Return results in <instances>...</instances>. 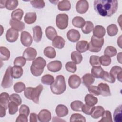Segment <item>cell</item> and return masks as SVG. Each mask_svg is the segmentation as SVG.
I'll list each match as a JSON object with an SVG mask.
<instances>
[{"label":"cell","instance_id":"1","mask_svg":"<svg viewBox=\"0 0 122 122\" xmlns=\"http://www.w3.org/2000/svg\"><path fill=\"white\" fill-rule=\"evenodd\" d=\"M94 9L101 16L111 17L118 9V1L116 0H97L94 1Z\"/></svg>","mask_w":122,"mask_h":122},{"label":"cell","instance_id":"2","mask_svg":"<svg viewBox=\"0 0 122 122\" xmlns=\"http://www.w3.org/2000/svg\"><path fill=\"white\" fill-rule=\"evenodd\" d=\"M43 89L41 84L38 85L35 88L27 87L24 90V94L25 97L29 100H32L35 103L39 102V96Z\"/></svg>","mask_w":122,"mask_h":122},{"label":"cell","instance_id":"3","mask_svg":"<svg viewBox=\"0 0 122 122\" xmlns=\"http://www.w3.org/2000/svg\"><path fill=\"white\" fill-rule=\"evenodd\" d=\"M50 88L52 92L55 94L60 95L63 93L66 89L64 77L62 75L57 76L53 83L51 85Z\"/></svg>","mask_w":122,"mask_h":122},{"label":"cell","instance_id":"4","mask_svg":"<svg viewBox=\"0 0 122 122\" xmlns=\"http://www.w3.org/2000/svg\"><path fill=\"white\" fill-rule=\"evenodd\" d=\"M46 65V61L41 57H38L33 60L30 67V71L35 77L40 76L43 72L44 68Z\"/></svg>","mask_w":122,"mask_h":122},{"label":"cell","instance_id":"5","mask_svg":"<svg viewBox=\"0 0 122 122\" xmlns=\"http://www.w3.org/2000/svg\"><path fill=\"white\" fill-rule=\"evenodd\" d=\"M104 44V39L103 38H98L92 36L91 41L89 43L88 50L91 52H99Z\"/></svg>","mask_w":122,"mask_h":122},{"label":"cell","instance_id":"6","mask_svg":"<svg viewBox=\"0 0 122 122\" xmlns=\"http://www.w3.org/2000/svg\"><path fill=\"white\" fill-rule=\"evenodd\" d=\"M69 18L65 13H60L56 17V25L61 30H64L67 28L68 25Z\"/></svg>","mask_w":122,"mask_h":122},{"label":"cell","instance_id":"7","mask_svg":"<svg viewBox=\"0 0 122 122\" xmlns=\"http://www.w3.org/2000/svg\"><path fill=\"white\" fill-rule=\"evenodd\" d=\"M12 67L9 66L6 71L5 74L2 79L1 85L4 89L10 87L13 84L12 77L11 74V70Z\"/></svg>","mask_w":122,"mask_h":122},{"label":"cell","instance_id":"8","mask_svg":"<svg viewBox=\"0 0 122 122\" xmlns=\"http://www.w3.org/2000/svg\"><path fill=\"white\" fill-rule=\"evenodd\" d=\"M37 54V51L34 48L29 47L24 50L22 56L27 61H33L35 59Z\"/></svg>","mask_w":122,"mask_h":122},{"label":"cell","instance_id":"9","mask_svg":"<svg viewBox=\"0 0 122 122\" xmlns=\"http://www.w3.org/2000/svg\"><path fill=\"white\" fill-rule=\"evenodd\" d=\"M89 9V3L86 0L78 1L76 4V11L80 14L86 13Z\"/></svg>","mask_w":122,"mask_h":122},{"label":"cell","instance_id":"10","mask_svg":"<svg viewBox=\"0 0 122 122\" xmlns=\"http://www.w3.org/2000/svg\"><path fill=\"white\" fill-rule=\"evenodd\" d=\"M20 41L22 44L25 47H29L32 43V36L29 32L23 31L21 33Z\"/></svg>","mask_w":122,"mask_h":122},{"label":"cell","instance_id":"11","mask_svg":"<svg viewBox=\"0 0 122 122\" xmlns=\"http://www.w3.org/2000/svg\"><path fill=\"white\" fill-rule=\"evenodd\" d=\"M18 36V31L12 28L9 29L6 33V40L9 42H14L16 41Z\"/></svg>","mask_w":122,"mask_h":122},{"label":"cell","instance_id":"12","mask_svg":"<svg viewBox=\"0 0 122 122\" xmlns=\"http://www.w3.org/2000/svg\"><path fill=\"white\" fill-rule=\"evenodd\" d=\"M81 83V79L76 74L71 75L68 79L69 86L72 89H77L79 87Z\"/></svg>","mask_w":122,"mask_h":122},{"label":"cell","instance_id":"13","mask_svg":"<svg viewBox=\"0 0 122 122\" xmlns=\"http://www.w3.org/2000/svg\"><path fill=\"white\" fill-rule=\"evenodd\" d=\"M51 118V112L46 109L41 110L38 115V119L41 122H48Z\"/></svg>","mask_w":122,"mask_h":122},{"label":"cell","instance_id":"14","mask_svg":"<svg viewBox=\"0 0 122 122\" xmlns=\"http://www.w3.org/2000/svg\"><path fill=\"white\" fill-rule=\"evenodd\" d=\"M62 66V65L61 61L57 60L49 62L47 65L48 70L53 72H56L60 71L61 70Z\"/></svg>","mask_w":122,"mask_h":122},{"label":"cell","instance_id":"15","mask_svg":"<svg viewBox=\"0 0 122 122\" xmlns=\"http://www.w3.org/2000/svg\"><path fill=\"white\" fill-rule=\"evenodd\" d=\"M80 37L81 35L79 31L75 29H71L67 33V39L70 41L72 42L78 41L79 40Z\"/></svg>","mask_w":122,"mask_h":122},{"label":"cell","instance_id":"16","mask_svg":"<svg viewBox=\"0 0 122 122\" xmlns=\"http://www.w3.org/2000/svg\"><path fill=\"white\" fill-rule=\"evenodd\" d=\"M9 23L12 28L15 29L18 31H21L23 30L25 27L24 23L20 20L11 19L10 20Z\"/></svg>","mask_w":122,"mask_h":122},{"label":"cell","instance_id":"17","mask_svg":"<svg viewBox=\"0 0 122 122\" xmlns=\"http://www.w3.org/2000/svg\"><path fill=\"white\" fill-rule=\"evenodd\" d=\"M122 68L118 66L112 67L110 71V74L115 79L117 78L120 82H122Z\"/></svg>","mask_w":122,"mask_h":122},{"label":"cell","instance_id":"18","mask_svg":"<svg viewBox=\"0 0 122 122\" xmlns=\"http://www.w3.org/2000/svg\"><path fill=\"white\" fill-rule=\"evenodd\" d=\"M98 87L99 88L100 94L102 96L106 97L111 95L110 88L108 84L102 82L98 84Z\"/></svg>","mask_w":122,"mask_h":122},{"label":"cell","instance_id":"19","mask_svg":"<svg viewBox=\"0 0 122 122\" xmlns=\"http://www.w3.org/2000/svg\"><path fill=\"white\" fill-rule=\"evenodd\" d=\"M105 71L100 66H93L91 70V74L94 78H102Z\"/></svg>","mask_w":122,"mask_h":122},{"label":"cell","instance_id":"20","mask_svg":"<svg viewBox=\"0 0 122 122\" xmlns=\"http://www.w3.org/2000/svg\"><path fill=\"white\" fill-rule=\"evenodd\" d=\"M55 112L58 117H62L68 115L69 111L65 105L63 104H59L56 107Z\"/></svg>","mask_w":122,"mask_h":122},{"label":"cell","instance_id":"21","mask_svg":"<svg viewBox=\"0 0 122 122\" xmlns=\"http://www.w3.org/2000/svg\"><path fill=\"white\" fill-rule=\"evenodd\" d=\"M33 37L36 42H40L42 38V31L40 26H36L32 28Z\"/></svg>","mask_w":122,"mask_h":122},{"label":"cell","instance_id":"22","mask_svg":"<svg viewBox=\"0 0 122 122\" xmlns=\"http://www.w3.org/2000/svg\"><path fill=\"white\" fill-rule=\"evenodd\" d=\"M65 44V41L64 39L60 36H57L52 40V46L58 49H62L64 47Z\"/></svg>","mask_w":122,"mask_h":122},{"label":"cell","instance_id":"23","mask_svg":"<svg viewBox=\"0 0 122 122\" xmlns=\"http://www.w3.org/2000/svg\"><path fill=\"white\" fill-rule=\"evenodd\" d=\"M89 48V43L86 41L81 40L76 43V49L80 53L86 51Z\"/></svg>","mask_w":122,"mask_h":122},{"label":"cell","instance_id":"24","mask_svg":"<svg viewBox=\"0 0 122 122\" xmlns=\"http://www.w3.org/2000/svg\"><path fill=\"white\" fill-rule=\"evenodd\" d=\"M23 73V69L18 66H14L12 67L11 70V74L13 78L19 79L20 78Z\"/></svg>","mask_w":122,"mask_h":122},{"label":"cell","instance_id":"25","mask_svg":"<svg viewBox=\"0 0 122 122\" xmlns=\"http://www.w3.org/2000/svg\"><path fill=\"white\" fill-rule=\"evenodd\" d=\"M106 30L105 28L101 25L96 26L93 30V35L98 38H103L105 35Z\"/></svg>","mask_w":122,"mask_h":122},{"label":"cell","instance_id":"26","mask_svg":"<svg viewBox=\"0 0 122 122\" xmlns=\"http://www.w3.org/2000/svg\"><path fill=\"white\" fill-rule=\"evenodd\" d=\"M10 100V96L8 93H1L0 95V106L7 109Z\"/></svg>","mask_w":122,"mask_h":122},{"label":"cell","instance_id":"27","mask_svg":"<svg viewBox=\"0 0 122 122\" xmlns=\"http://www.w3.org/2000/svg\"><path fill=\"white\" fill-rule=\"evenodd\" d=\"M104 111L105 110L103 107L101 106H97L94 107L91 115L93 119H98L102 116Z\"/></svg>","mask_w":122,"mask_h":122},{"label":"cell","instance_id":"28","mask_svg":"<svg viewBox=\"0 0 122 122\" xmlns=\"http://www.w3.org/2000/svg\"><path fill=\"white\" fill-rule=\"evenodd\" d=\"M82 83L86 87L91 85L94 81V78L90 73H86L82 77Z\"/></svg>","mask_w":122,"mask_h":122},{"label":"cell","instance_id":"29","mask_svg":"<svg viewBox=\"0 0 122 122\" xmlns=\"http://www.w3.org/2000/svg\"><path fill=\"white\" fill-rule=\"evenodd\" d=\"M37 19V15L35 12H28L24 18V21L28 24H31L35 22Z\"/></svg>","mask_w":122,"mask_h":122},{"label":"cell","instance_id":"30","mask_svg":"<svg viewBox=\"0 0 122 122\" xmlns=\"http://www.w3.org/2000/svg\"><path fill=\"white\" fill-rule=\"evenodd\" d=\"M45 35L49 40H53L57 36V32L53 27L49 26L45 29Z\"/></svg>","mask_w":122,"mask_h":122},{"label":"cell","instance_id":"31","mask_svg":"<svg viewBox=\"0 0 122 122\" xmlns=\"http://www.w3.org/2000/svg\"><path fill=\"white\" fill-rule=\"evenodd\" d=\"M71 5L69 0H61L58 3V9L61 11H68L71 9Z\"/></svg>","mask_w":122,"mask_h":122},{"label":"cell","instance_id":"32","mask_svg":"<svg viewBox=\"0 0 122 122\" xmlns=\"http://www.w3.org/2000/svg\"><path fill=\"white\" fill-rule=\"evenodd\" d=\"M85 21L84 19L80 16L75 17L72 20V25L76 28H81L85 25Z\"/></svg>","mask_w":122,"mask_h":122},{"label":"cell","instance_id":"33","mask_svg":"<svg viewBox=\"0 0 122 122\" xmlns=\"http://www.w3.org/2000/svg\"><path fill=\"white\" fill-rule=\"evenodd\" d=\"M84 101L86 104L90 106H94L98 102L97 98L91 94H87L85 96Z\"/></svg>","mask_w":122,"mask_h":122},{"label":"cell","instance_id":"34","mask_svg":"<svg viewBox=\"0 0 122 122\" xmlns=\"http://www.w3.org/2000/svg\"><path fill=\"white\" fill-rule=\"evenodd\" d=\"M0 61L8 60L10 57V52L8 49L5 47L1 46L0 47Z\"/></svg>","mask_w":122,"mask_h":122},{"label":"cell","instance_id":"35","mask_svg":"<svg viewBox=\"0 0 122 122\" xmlns=\"http://www.w3.org/2000/svg\"><path fill=\"white\" fill-rule=\"evenodd\" d=\"M44 55L50 59H53L56 56V51L55 49L52 47H47L43 51Z\"/></svg>","mask_w":122,"mask_h":122},{"label":"cell","instance_id":"36","mask_svg":"<svg viewBox=\"0 0 122 122\" xmlns=\"http://www.w3.org/2000/svg\"><path fill=\"white\" fill-rule=\"evenodd\" d=\"M71 60L75 64H79L82 61V56L81 54L78 51H74L71 52Z\"/></svg>","mask_w":122,"mask_h":122},{"label":"cell","instance_id":"37","mask_svg":"<svg viewBox=\"0 0 122 122\" xmlns=\"http://www.w3.org/2000/svg\"><path fill=\"white\" fill-rule=\"evenodd\" d=\"M122 118V104H120L115 109L114 112L113 119L115 122H121Z\"/></svg>","mask_w":122,"mask_h":122},{"label":"cell","instance_id":"38","mask_svg":"<svg viewBox=\"0 0 122 122\" xmlns=\"http://www.w3.org/2000/svg\"><path fill=\"white\" fill-rule=\"evenodd\" d=\"M24 12L20 9H17L12 11L11 14L12 19L17 20H20L22 19Z\"/></svg>","mask_w":122,"mask_h":122},{"label":"cell","instance_id":"39","mask_svg":"<svg viewBox=\"0 0 122 122\" xmlns=\"http://www.w3.org/2000/svg\"><path fill=\"white\" fill-rule=\"evenodd\" d=\"M94 28L93 24L90 21H85V25L81 28V30L84 34H89L91 32Z\"/></svg>","mask_w":122,"mask_h":122},{"label":"cell","instance_id":"40","mask_svg":"<svg viewBox=\"0 0 122 122\" xmlns=\"http://www.w3.org/2000/svg\"><path fill=\"white\" fill-rule=\"evenodd\" d=\"M104 55L109 57H112L115 56L117 54L116 49L112 46H109L107 47L104 51Z\"/></svg>","mask_w":122,"mask_h":122},{"label":"cell","instance_id":"41","mask_svg":"<svg viewBox=\"0 0 122 122\" xmlns=\"http://www.w3.org/2000/svg\"><path fill=\"white\" fill-rule=\"evenodd\" d=\"M41 82L46 85H51L54 81V78L53 76L50 74H45L43 75L41 79Z\"/></svg>","mask_w":122,"mask_h":122},{"label":"cell","instance_id":"42","mask_svg":"<svg viewBox=\"0 0 122 122\" xmlns=\"http://www.w3.org/2000/svg\"><path fill=\"white\" fill-rule=\"evenodd\" d=\"M83 105V103L81 101L76 100L72 102L71 103L70 106L71 109L73 111L76 112H80L81 111V109Z\"/></svg>","mask_w":122,"mask_h":122},{"label":"cell","instance_id":"43","mask_svg":"<svg viewBox=\"0 0 122 122\" xmlns=\"http://www.w3.org/2000/svg\"><path fill=\"white\" fill-rule=\"evenodd\" d=\"M107 32L110 36H114L117 34L118 29L115 24H112L107 27Z\"/></svg>","mask_w":122,"mask_h":122},{"label":"cell","instance_id":"44","mask_svg":"<svg viewBox=\"0 0 122 122\" xmlns=\"http://www.w3.org/2000/svg\"><path fill=\"white\" fill-rule=\"evenodd\" d=\"M18 3L17 0H7L6 2V8L8 10H13L18 6Z\"/></svg>","mask_w":122,"mask_h":122},{"label":"cell","instance_id":"45","mask_svg":"<svg viewBox=\"0 0 122 122\" xmlns=\"http://www.w3.org/2000/svg\"><path fill=\"white\" fill-rule=\"evenodd\" d=\"M70 121L71 122H86L85 118L79 113H74L72 114L70 117Z\"/></svg>","mask_w":122,"mask_h":122},{"label":"cell","instance_id":"46","mask_svg":"<svg viewBox=\"0 0 122 122\" xmlns=\"http://www.w3.org/2000/svg\"><path fill=\"white\" fill-rule=\"evenodd\" d=\"M112 118L111 113L108 111H104L103 115H102V119L99 121V122H112Z\"/></svg>","mask_w":122,"mask_h":122},{"label":"cell","instance_id":"47","mask_svg":"<svg viewBox=\"0 0 122 122\" xmlns=\"http://www.w3.org/2000/svg\"><path fill=\"white\" fill-rule=\"evenodd\" d=\"M26 88L25 84L21 81L16 82L13 86L14 91L17 93H21Z\"/></svg>","mask_w":122,"mask_h":122},{"label":"cell","instance_id":"48","mask_svg":"<svg viewBox=\"0 0 122 122\" xmlns=\"http://www.w3.org/2000/svg\"><path fill=\"white\" fill-rule=\"evenodd\" d=\"M66 70L71 73H74L77 70L76 64L72 61L67 62L65 64Z\"/></svg>","mask_w":122,"mask_h":122},{"label":"cell","instance_id":"49","mask_svg":"<svg viewBox=\"0 0 122 122\" xmlns=\"http://www.w3.org/2000/svg\"><path fill=\"white\" fill-rule=\"evenodd\" d=\"M18 105L13 102H9L8 104V109H9V113L10 114L13 115L15 114L18 110Z\"/></svg>","mask_w":122,"mask_h":122},{"label":"cell","instance_id":"50","mask_svg":"<svg viewBox=\"0 0 122 122\" xmlns=\"http://www.w3.org/2000/svg\"><path fill=\"white\" fill-rule=\"evenodd\" d=\"M26 63V60L23 57H16L13 62L14 66H18L20 67L24 66Z\"/></svg>","mask_w":122,"mask_h":122},{"label":"cell","instance_id":"51","mask_svg":"<svg viewBox=\"0 0 122 122\" xmlns=\"http://www.w3.org/2000/svg\"><path fill=\"white\" fill-rule=\"evenodd\" d=\"M99 61L101 64L104 66H108L111 63V58L105 55H102L99 57Z\"/></svg>","mask_w":122,"mask_h":122},{"label":"cell","instance_id":"52","mask_svg":"<svg viewBox=\"0 0 122 122\" xmlns=\"http://www.w3.org/2000/svg\"><path fill=\"white\" fill-rule=\"evenodd\" d=\"M10 99L11 102H13L16 103L18 105H20L22 103V100L20 97L16 93H13L10 96Z\"/></svg>","mask_w":122,"mask_h":122},{"label":"cell","instance_id":"53","mask_svg":"<svg viewBox=\"0 0 122 122\" xmlns=\"http://www.w3.org/2000/svg\"><path fill=\"white\" fill-rule=\"evenodd\" d=\"M30 2L32 6L36 9H42L45 6V2L43 0H31Z\"/></svg>","mask_w":122,"mask_h":122},{"label":"cell","instance_id":"54","mask_svg":"<svg viewBox=\"0 0 122 122\" xmlns=\"http://www.w3.org/2000/svg\"><path fill=\"white\" fill-rule=\"evenodd\" d=\"M94 106H90L86 104H85L83 105L82 107L81 111L85 114L89 115L92 114L94 109Z\"/></svg>","mask_w":122,"mask_h":122},{"label":"cell","instance_id":"55","mask_svg":"<svg viewBox=\"0 0 122 122\" xmlns=\"http://www.w3.org/2000/svg\"><path fill=\"white\" fill-rule=\"evenodd\" d=\"M90 63L92 66H100L99 57L96 55H92L90 58Z\"/></svg>","mask_w":122,"mask_h":122},{"label":"cell","instance_id":"56","mask_svg":"<svg viewBox=\"0 0 122 122\" xmlns=\"http://www.w3.org/2000/svg\"><path fill=\"white\" fill-rule=\"evenodd\" d=\"M102 79L106 81L112 83H114L115 81V78L107 71L104 72V74Z\"/></svg>","mask_w":122,"mask_h":122},{"label":"cell","instance_id":"57","mask_svg":"<svg viewBox=\"0 0 122 122\" xmlns=\"http://www.w3.org/2000/svg\"><path fill=\"white\" fill-rule=\"evenodd\" d=\"M87 87H88V91L91 94H92L93 95H95V96H98L100 94V91L98 86H95L94 85H90Z\"/></svg>","mask_w":122,"mask_h":122},{"label":"cell","instance_id":"58","mask_svg":"<svg viewBox=\"0 0 122 122\" xmlns=\"http://www.w3.org/2000/svg\"><path fill=\"white\" fill-rule=\"evenodd\" d=\"M19 113L23 114L28 116L30 113V109L29 107L25 104L21 105L19 109Z\"/></svg>","mask_w":122,"mask_h":122},{"label":"cell","instance_id":"59","mask_svg":"<svg viewBox=\"0 0 122 122\" xmlns=\"http://www.w3.org/2000/svg\"><path fill=\"white\" fill-rule=\"evenodd\" d=\"M26 115L23 114H20V115L17 118L16 120V122H27L28 119Z\"/></svg>","mask_w":122,"mask_h":122},{"label":"cell","instance_id":"60","mask_svg":"<svg viewBox=\"0 0 122 122\" xmlns=\"http://www.w3.org/2000/svg\"><path fill=\"white\" fill-rule=\"evenodd\" d=\"M38 115L35 113H31L30 116V122H37Z\"/></svg>","mask_w":122,"mask_h":122},{"label":"cell","instance_id":"61","mask_svg":"<svg viewBox=\"0 0 122 122\" xmlns=\"http://www.w3.org/2000/svg\"><path fill=\"white\" fill-rule=\"evenodd\" d=\"M6 109L1 106H0V117H3L6 115Z\"/></svg>","mask_w":122,"mask_h":122},{"label":"cell","instance_id":"62","mask_svg":"<svg viewBox=\"0 0 122 122\" xmlns=\"http://www.w3.org/2000/svg\"><path fill=\"white\" fill-rule=\"evenodd\" d=\"M7 0H0V7L1 9L6 7V2Z\"/></svg>","mask_w":122,"mask_h":122},{"label":"cell","instance_id":"63","mask_svg":"<svg viewBox=\"0 0 122 122\" xmlns=\"http://www.w3.org/2000/svg\"><path fill=\"white\" fill-rule=\"evenodd\" d=\"M122 52H119L117 56V59L118 61L119 62V63H122Z\"/></svg>","mask_w":122,"mask_h":122},{"label":"cell","instance_id":"64","mask_svg":"<svg viewBox=\"0 0 122 122\" xmlns=\"http://www.w3.org/2000/svg\"><path fill=\"white\" fill-rule=\"evenodd\" d=\"M121 37L122 36H120V37L119 38V39H118L117 40V44L119 46V47L122 48V46H121Z\"/></svg>","mask_w":122,"mask_h":122}]
</instances>
